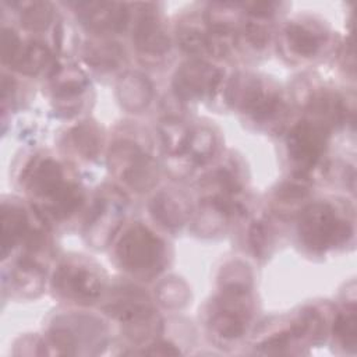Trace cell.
Returning a JSON list of instances; mask_svg holds the SVG:
<instances>
[{
  "label": "cell",
  "mask_w": 357,
  "mask_h": 357,
  "mask_svg": "<svg viewBox=\"0 0 357 357\" xmlns=\"http://www.w3.org/2000/svg\"><path fill=\"white\" fill-rule=\"evenodd\" d=\"M116 254L124 269L139 276L158 273L165 261L163 243L141 225H135L124 233Z\"/></svg>",
  "instance_id": "6da1fadb"
},
{
  "label": "cell",
  "mask_w": 357,
  "mask_h": 357,
  "mask_svg": "<svg viewBox=\"0 0 357 357\" xmlns=\"http://www.w3.org/2000/svg\"><path fill=\"white\" fill-rule=\"evenodd\" d=\"M298 233L303 244L311 251H325L347 240L351 229L331 205L318 202L303 212Z\"/></svg>",
  "instance_id": "7a4b0ae2"
},
{
  "label": "cell",
  "mask_w": 357,
  "mask_h": 357,
  "mask_svg": "<svg viewBox=\"0 0 357 357\" xmlns=\"http://www.w3.org/2000/svg\"><path fill=\"white\" fill-rule=\"evenodd\" d=\"M28 188L42 198L49 199L54 215H67L78 204L77 190L63 181L60 166L52 159H43L33 163L29 169Z\"/></svg>",
  "instance_id": "3957f363"
},
{
  "label": "cell",
  "mask_w": 357,
  "mask_h": 357,
  "mask_svg": "<svg viewBox=\"0 0 357 357\" xmlns=\"http://www.w3.org/2000/svg\"><path fill=\"white\" fill-rule=\"evenodd\" d=\"M54 287L67 298L78 303H92L99 296L102 283L86 265L64 264L54 275Z\"/></svg>",
  "instance_id": "277c9868"
},
{
  "label": "cell",
  "mask_w": 357,
  "mask_h": 357,
  "mask_svg": "<svg viewBox=\"0 0 357 357\" xmlns=\"http://www.w3.org/2000/svg\"><path fill=\"white\" fill-rule=\"evenodd\" d=\"M287 142L291 159L300 169L308 170L318 162L325 148V134L317 124L301 123L293 128Z\"/></svg>",
  "instance_id": "5b68a950"
},
{
  "label": "cell",
  "mask_w": 357,
  "mask_h": 357,
  "mask_svg": "<svg viewBox=\"0 0 357 357\" xmlns=\"http://www.w3.org/2000/svg\"><path fill=\"white\" fill-rule=\"evenodd\" d=\"M218 73L208 64L191 63L178 74L177 85L185 96H201L215 89Z\"/></svg>",
  "instance_id": "8992f818"
},
{
  "label": "cell",
  "mask_w": 357,
  "mask_h": 357,
  "mask_svg": "<svg viewBox=\"0 0 357 357\" xmlns=\"http://www.w3.org/2000/svg\"><path fill=\"white\" fill-rule=\"evenodd\" d=\"M286 40L291 52L298 56H314L325 40L324 31L317 25L294 22L286 29Z\"/></svg>",
  "instance_id": "52a82bcc"
},
{
  "label": "cell",
  "mask_w": 357,
  "mask_h": 357,
  "mask_svg": "<svg viewBox=\"0 0 357 357\" xmlns=\"http://www.w3.org/2000/svg\"><path fill=\"white\" fill-rule=\"evenodd\" d=\"M106 311L121 322L134 325H139L142 321H146L152 314V308L145 296L132 291L124 294L123 298L119 297L110 303Z\"/></svg>",
  "instance_id": "ba28073f"
},
{
  "label": "cell",
  "mask_w": 357,
  "mask_h": 357,
  "mask_svg": "<svg viewBox=\"0 0 357 357\" xmlns=\"http://www.w3.org/2000/svg\"><path fill=\"white\" fill-rule=\"evenodd\" d=\"M135 40L137 46L146 53H162L169 47L165 32L162 31L159 24H156L155 20L149 17L144 18L138 25L135 32Z\"/></svg>",
  "instance_id": "9c48e42d"
},
{
  "label": "cell",
  "mask_w": 357,
  "mask_h": 357,
  "mask_svg": "<svg viewBox=\"0 0 357 357\" xmlns=\"http://www.w3.org/2000/svg\"><path fill=\"white\" fill-rule=\"evenodd\" d=\"M335 335L342 339V343L349 347H354L356 339V317L354 312L339 315L335 324Z\"/></svg>",
  "instance_id": "30bf717a"
},
{
  "label": "cell",
  "mask_w": 357,
  "mask_h": 357,
  "mask_svg": "<svg viewBox=\"0 0 357 357\" xmlns=\"http://www.w3.org/2000/svg\"><path fill=\"white\" fill-rule=\"evenodd\" d=\"M75 144L77 146H79V151L84 152L86 156L95 155V152L98 151L96 132L88 126H81L75 130Z\"/></svg>",
  "instance_id": "8fae6325"
},
{
  "label": "cell",
  "mask_w": 357,
  "mask_h": 357,
  "mask_svg": "<svg viewBox=\"0 0 357 357\" xmlns=\"http://www.w3.org/2000/svg\"><path fill=\"white\" fill-rule=\"evenodd\" d=\"M45 7L46 6L42 3H36V4H32L31 10L25 11L22 18L29 28L42 29L47 25V22L50 21V11H47Z\"/></svg>",
  "instance_id": "7c38bea8"
}]
</instances>
